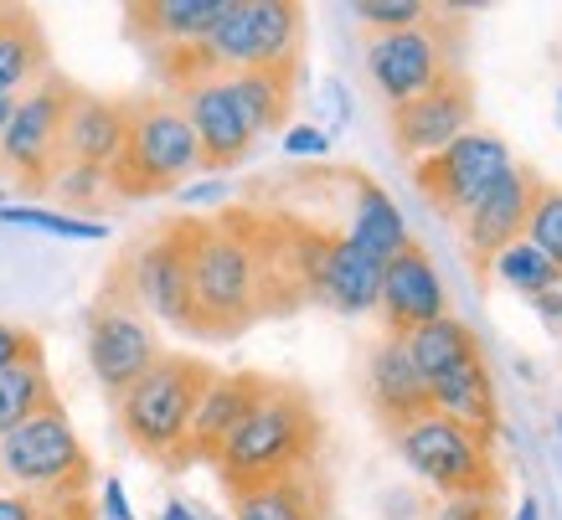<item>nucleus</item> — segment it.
<instances>
[{"label":"nucleus","instance_id":"c03bdc74","mask_svg":"<svg viewBox=\"0 0 562 520\" xmlns=\"http://www.w3.org/2000/svg\"><path fill=\"white\" fill-rule=\"evenodd\" d=\"M0 21H5V5H0Z\"/></svg>","mask_w":562,"mask_h":520},{"label":"nucleus","instance_id":"a211bd4d","mask_svg":"<svg viewBox=\"0 0 562 520\" xmlns=\"http://www.w3.org/2000/svg\"><path fill=\"white\" fill-rule=\"evenodd\" d=\"M361 392H367V407L376 412L382 428H403L418 412H428V382L418 376V366L408 361L403 340L387 336L382 346H372L367 355V371H361Z\"/></svg>","mask_w":562,"mask_h":520},{"label":"nucleus","instance_id":"e433bc0d","mask_svg":"<svg viewBox=\"0 0 562 520\" xmlns=\"http://www.w3.org/2000/svg\"><path fill=\"white\" fill-rule=\"evenodd\" d=\"M428 520H495V500H475V495L439 500V510H434Z\"/></svg>","mask_w":562,"mask_h":520},{"label":"nucleus","instance_id":"6e6552de","mask_svg":"<svg viewBox=\"0 0 562 520\" xmlns=\"http://www.w3.org/2000/svg\"><path fill=\"white\" fill-rule=\"evenodd\" d=\"M367 72H372L376 93L387 99V109L413 103L418 93L439 88L443 78H454L460 68V21H449L443 11H428L408 32H382L367 36Z\"/></svg>","mask_w":562,"mask_h":520},{"label":"nucleus","instance_id":"79ce46f5","mask_svg":"<svg viewBox=\"0 0 562 520\" xmlns=\"http://www.w3.org/2000/svg\"><path fill=\"white\" fill-rule=\"evenodd\" d=\"M11 114H16V99H0V145H5V129H11Z\"/></svg>","mask_w":562,"mask_h":520},{"label":"nucleus","instance_id":"b1692460","mask_svg":"<svg viewBox=\"0 0 562 520\" xmlns=\"http://www.w3.org/2000/svg\"><path fill=\"white\" fill-rule=\"evenodd\" d=\"M351 222H346V242L351 248H361L367 258H376V263H387V258H397V252L408 248V222H403V212H397V202H392L387 191L372 181V176H351Z\"/></svg>","mask_w":562,"mask_h":520},{"label":"nucleus","instance_id":"aec40b11","mask_svg":"<svg viewBox=\"0 0 562 520\" xmlns=\"http://www.w3.org/2000/svg\"><path fill=\"white\" fill-rule=\"evenodd\" d=\"M222 11H227V0H135V5H124V32L155 57V52L202 42Z\"/></svg>","mask_w":562,"mask_h":520},{"label":"nucleus","instance_id":"7ed1b4c3","mask_svg":"<svg viewBox=\"0 0 562 520\" xmlns=\"http://www.w3.org/2000/svg\"><path fill=\"white\" fill-rule=\"evenodd\" d=\"M191 252V336L233 340L263 319V284L243 227L233 212L222 217H187Z\"/></svg>","mask_w":562,"mask_h":520},{"label":"nucleus","instance_id":"9b49d317","mask_svg":"<svg viewBox=\"0 0 562 520\" xmlns=\"http://www.w3.org/2000/svg\"><path fill=\"white\" fill-rule=\"evenodd\" d=\"M120 284L130 289V299L145 315L166 319L171 330L191 336V252H187V217L160 222L145 242L124 252L120 263Z\"/></svg>","mask_w":562,"mask_h":520},{"label":"nucleus","instance_id":"2f4dec72","mask_svg":"<svg viewBox=\"0 0 562 520\" xmlns=\"http://www.w3.org/2000/svg\"><path fill=\"white\" fill-rule=\"evenodd\" d=\"M47 191L63 206H72V217H78V212H103V202H109V176H103V170H88V166H63Z\"/></svg>","mask_w":562,"mask_h":520},{"label":"nucleus","instance_id":"dca6fc26","mask_svg":"<svg viewBox=\"0 0 562 520\" xmlns=\"http://www.w3.org/2000/svg\"><path fill=\"white\" fill-rule=\"evenodd\" d=\"M382 319H387V336H408L428 319L449 315V294H443V279L434 273V258H428L418 242L387 258L382 263V299H376Z\"/></svg>","mask_w":562,"mask_h":520},{"label":"nucleus","instance_id":"ddd939ff","mask_svg":"<svg viewBox=\"0 0 562 520\" xmlns=\"http://www.w3.org/2000/svg\"><path fill=\"white\" fill-rule=\"evenodd\" d=\"M387 124H392V145L403 160H428V155H439L443 145H454L460 135L475 129V88L464 72L454 78H443L439 88H428L418 93L413 103H397L387 109Z\"/></svg>","mask_w":562,"mask_h":520},{"label":"nucleus","instance_id":"a878e982","mask_svg":"<svg viewBox=\"0 0 562 520\" xmlns=\"http://www.w3.org/2000/svg\"><path fill=\"white\" fill-rule=\"evenodd\" d=\"M233 99H238L243 118L254 139L279 135L284 118L294 109V93H300V63H284V68H254V72H233Z\"/></svg>","mask_w":562,"mask_h":520},{"label":"nucleus","instance_id":"4468645a","mask_svg":"<svg viewBox=\"0 0 562 520\" xmlns=\"http://www.w3.org/2000/svg\"><path fill=\"white\" fill-rule=\"evenodd\" d=\"M181 103V114H187L191 135H196V150H202V170L206 176H217V170H233L243 166L248 155H254V129H248V118H243L238 99H233V83L227 78H202V83L181 88L171 93Z\"/></svg>","mask_w":562,"mask_h":520},{"label":"nucleus","instance_id":"473e14b6","mask_svg":"<svg viewBox=\"0 0 562 520\" xmlns=\"http://www.w3.org/2000/svg\"><path fill=\"white\" fill-rule=\"evenodd\" d=\"M351 11H357V21L367 26V36H382V32H408V26H418L434 5H424V0H357Z\"/></svg>","mask_w":562,"mask_h":520},{"label":"nucleus","instance_id":"ea45409f","mask_svg":"<svg viewBox=\"0 0 562 520\" xmlns=\"http://www.w3.org/2000/svg\"><path fill=\"white\" fill-rule=\"evenodd\" d=\"M531 304L542 309L547 325H558V319H562V294H558V289H552V294H542V299H531Z\"/></svg>","mask_w":562,"mask_h":520},{"label":"nucleus","instance_id":"a19ab883","mask_svg":"<svg viewBox=\"0 0 562 520\" xmlns=\"http://www.w3.org/2000/svg\"><path fill=\"white\" fill-rule=\"evenodd\" d=\"M160 520H206V516H196V510H191L187 500H171L166 510H160Z\"/></svg>","mask_w":562,"mask_h":520},{"label":"nucleus","instance_id":"1a4fd4ad","mask_svg":"<svg viewBox=\"0 0 562 520\" xmlns=\"http://www.w3.org/2000/svg\"><path fill=\"white\" fill-rule=\"evenodd\" d=\"M72 93H78V83H68L63 72H47L42 83H32L16 99L5 145H0V170L21 191H47L57 181V170L68 166V155H63V124H68Z\"/></svg>","mask_w":562,"mask_h":520},{"label":"nucleus","instance_id":"58836bf2","mask_svg":"<svg viewBox=\"0 0 562 520\" xmlns=\"http://www.w3.org/2000/svg\"><path fill=\"white\" fill-rule=\"evenodd\" d=\"M176 196H181V202H187V206H196V202H222V196H227V185H222V181L181 185V191H176Z\"/></svg>","mask_w":562,"mask_h":520},{"label":"nucleus","instance_id":"a18cd8bd","mask_svg":"<svg viewBox=\"0 0 562 520\" xmlns=\"http://www.w3.org/2000/svg\"><path fill=\"white\" fill-rule=\"evenodd\" d=\"M558 103H562V93H558Z\"/></svg>","mask_w":562,"mask_h":520},{"label":"nucleus","instance_id":"f8f14e48","mask_svg":"<svg viewBox=\"0 0 562 520\" xmlns=\"http://www.w3.org/2000/svg\"><path fill=\"white\" fill-rule=\"evenodd\" d=\"M512 166H516V155L506 139L491 135V129H470V135H460L454 145H443L439 155L418 160V166H413V185L424 191V202L434 206L439 217L460 222Z\"/></svg>","mask_w":562,"mask_h":520},{"label":"nucleus","instance_id":"f704fd0d","mask_svg":"<svg viewBox=\"0 0 562 520\" xmlns=\"http://www.w3.org/2000/svg\"><path fill=\"white\" fill-rule=\"evenodd\" d=\"M42 351V340L32 336V330H21V325H11V319H0V371L16 366V361H26V355Z\"/></svg>","mask_w":562,"mask_h":520},{"label":"nucleus","instance_id":"37998d69","mask_svg":"<svg viewBox=\"0 0 562 520\" xmlns=\"http://www.w3.org/2000/svg\"><path fill=\"white\" fill-rule=\"evenodd\" d=\"M516 520H542V510H537V500H531V495H521V505H516Z\"/></svg>","mask_w":562,"mask_h":520},{"label":"nucleus","instance_id":"6ab92c4d","mask_svg":"<svg viewBox=\"0 0 562 520\" xmlns=\"http://www.w3.org/2000/svg\"><path fill=\"white\" fill-rule=\"evenodd\" d=\"M124 129H130V103L124 99H99V93H72L68 124H63V155L68 166L103 170L114 166V155L124 150Z\"/></svg>","mask_w":562,"mask_h":520},{"label":"nucleus","instance_id":"72a5a7b5","mask_svg":"<svg viewBox=\"0 0 562 520\" xmlns=\"http://www.w3.org/2000/svg\"><path fill=\"white\" fill-rule=\"evenodd\" d=\"M0 520H93V505L57 510V505H42V500H32V495H21V489L0 485Z\"/></svg>","mask_w":562,"mask_h":520},{"label":"nucleus","instance_id":"20e7f679","mask_svg":"<svg viewBox=\"0 0 562 520\" xmlns=\"http://www.w3.org/2000/svg\"><path fill=\"white\" fill-rule=\"evenodd\" d=\"M212 376H217V366H206L202 355L160 351V361L130 392L114 397V418H120L124 443L145 453L150 464H160V470H187L191 418H196V403H202Z\"/></svg>","mask_w":562,"mask_h":520},{"label":"nucleus","instance_id":"4be33fe9","mask_svg":"<svg viewBox=\"0 0 562 520\" xmlns=\"http://www.w3.org/2000/svg\"><path fill=\"white\" fill-rule=\"evenodd\" d=\"M376 299H382V263L336 233L325 252L321 284H315V304H330L336 315H367L376 309Z\"/></svg>","mask_w":562,"mask_h":520},{"label":"nucleus","instance_id":"412c9836","mask_svg":"<svg viewBox=\"0 0 562 520\" xmlns=\"http://www.w3.org/2000/svg\"><path fill=\"white\" fill-rule=\"evenodd\" d=\"M233 520H330V485L321 470L269 479V485L227 495Z\"/></svg>","mask_w":562,"mask_h":520},{"label":"nucleus","instance_id":"0eeeda50","mask_svg":"<svg viewBox=\"0 0 562 520\" xmlns=\"http://www.w3.org/2000/svg\"><path fill=\"white\" fill-rule=\"evenodd\" d=\"M392 449L443 500H460V495L495 500L501 495V470L491 459V443L470 433V428H460L454 418L434 412V407L418 412L413 422H403V428H392Z\"/></svg>","mask_w":562,"mask_h":520},{"label":"nucleus","instance_id":"39448f33","mask_svg":"<svg viewBox=\"0 0 562 520\" xmlns=\"http://www.w3.org/2000/svg\"><path fill=\"white\" fill-rule=\"evenodd\" d=\"M0 485L42 505H93V459L72 428L63 397L36 407L32 418L0 438Z\"/></svg>","mask_w":562,"mask_h":520},{"label":"nucleus","instance_id":"393cba45","mask_svg":"<svg viewBox=\"0 0 562 520\" xmlns=\"http://www.w3.org/2000/svg\"><path fill=\"white\" fill-rule=\"evenodd\" d=\"M47 72H52V47L42 21L26 5H5V21H0V99H21Z\"/></svg>","mask_w":562,"mask_h":520},{"label":"nucleus","instance_id":"f3484780","mask_svg":"<svg viewBox=\"0 0 562 520\" xmlns=\"http://www.w3.org/2000/svg\"><path fill=\"white\" fill-rule=\"evenodd\" d=\"M269 376L263 371H217L206 382L196 418H191V438H187V459L191 464H217L222 443L238 433V422L254 412V403L263 397Z\"/></svg>","mask_w":562,"mask_h":520},{"label":"nucleus","instance_id":"7c9ffc66","mask_svg":"<svg viewBox=\"0 0 562 520\" xmlns=\"http://www.w3.org/2000/svg\"><path fill=\"white\" fill-rule=\"evenodd\" d=\"M527 242L562 273V185L542 181L537 202H531V217H527Z\"/></svg>","mask_w":562,"mask_h":520},{"label":"nucleus","instance_id":"5701e85b","mask_svg":"<svg viewBox=\"0 0 562 520\" xmlns=\"http://www.w3.org/2000/svg\"><path fill=\"white\" fill-rule=\"evenodd\" d=\"M428 407L443 412V418H454L470 433H480L485 443H495V433H501V403H495V382H491L485 355L428 386Z\"/></svg>","mask_w":562,"mask_h":520},{"label":"nucleus","instance_id":"4c0bfd02","mask_svg":"<svg viewBox=\"0 0 562 520\" xmlns=\"http://www.w3.org/2000/svg\"><path fill=\"white\" fill-rule=\"evenodd\" d=\"M103 520H135V510H130V495H124L120 479H103Z\"/></svg>","mask_w":562,"mask_h":520},{"label":"nucleus","instance_id":"bb28decb","mask_svg":"<svg viewBox=\"0 0 562 520\" xmlns=\"http://www.w3.org/2000/svg\"><path fill=\"white\" fill-rule=\"evenodd\" d=\"M403 351H408V361L418 366V376L434 386L439 376H449V371L480 361V340L464 319L439 315V319H428V325H418V330H408V336H403Z\"/></svg>","mask_w":562,"mask_h":520},{"label":"nucleus","instance_id":"9d476101","mask_svg":"<svg viewBox=\"0 0 562 520\" xmlns=\"http://www.w3.org/2000/svg\"><path fill=\"white\" fill-rule=\"evenodd\" d=\"M160 361V336H155L150 315L130 299V289L120 284V273L109 269L99 299L88 309V366L99 376L109 397H120Z\"/></svg>","mask_w":562,"mask_h":520},{"label":"nucleus","instance_id":"c9c22d12","mask_svg":"<svg viewBox=\"0 0 562 520\" xmlns=\"http://www.w3.org/2000/svg\"><path fill=\"white\" fill-rule=\"evenodd\" d=\"M284 150H290L294 160H321V155L330 150V135L315 129V124H294L290 135H284Z\"/></svg>","mask_w":562,"mask_h":520},{"label":"nucleus","instance_id":"49530a36","mask_svg":"<svg viewBox=\"0 0 562 520\" xmlns=\"http://www.w3.org/2000/svg\"><path fill=\"white\" fill-rule=\"evenodd\" d=\"M558 294H562V289H558Z\"/></svg>","mask_w":562,"mask_h":520},{"label":"nucleus","instance_id":"f257e3e1","mask_svg":"<svg viewBox=\"0 0 562 520\" xmlns=\"http://www.w3.org/2000/svg\"><path fill=\"white\" fill-rule=\"evenodd\" d=\"M300 57H305V5H294V0H227V11L202 42L155 52L150 68L171 93H181L202 78L284 68Z\"/></svg>","mask_w":562,"mask_h":520},{"label":"nucleus","instance_id":"cd10ccee","mask_svg":"<svg viewBox=\"0 0 562 520\" xmlns=\"http://www.w3.org/2000/svg\"><path fill=\"white\" fill-rule=\"evenodd\" d=\"M57 392H52V376H47V355L36 351L16 366L0 371V438L21 428V422L32 418L36 407H47Z\"/></svg>","mask_w":562,"mask_h":520},{"label":"nucleus","instance_id":"2eb2a0df","mask_svg":"<svg viewBox=\"0 0 562 520\" xmlns=\"http://www.w3.org/2000/svg\"><path fill=\"white\" fill-rule=\"evenodd\" d=\"M537 191H542L537 170L516 160V166L506 170V176H501V181H495L460 222H454V227H460V237H464V252L475 258V269H485L501 248H512V242H521V237H527V217H531Z\"/></svg>","mask_w":562,"mask_h":520},{"label":"nucleus","instance_id":"c85d7f7f","mask_svg":"<svg viewBox=\"0 0 562 520\" xmlns=\"http://www.w3.org/2000/svg\"><path fill=\"white\" fill-rule=\"evenodd\" d=\"M480 273H485V279H495L501 289L521 294V299H542V294L562 289V273L547 263L542 252L531 248L527 237H521V242H512V248H501Z\"/></svg>","mask_w":562,"mask_h":520},{"label":"nucleus","instance_id":"423d86ee","mask_svg":"<svg viewBox=\"0 0 562 520\" xmlns=\"http://www.w3.org/2000/svg\"><path fill=\"white\" fill-rule=\"evenodd\" d=\"M202 170V150L191 135L187 114L171 93L130 103V129H124V150L109 166V196L114 202H150V196H171Z\"/></svg>","mask_w":562,"mask_h":520},{"label":"nucleus","instance_id":"f03ea898","mask_svg":"<svg viewBox=\"0 0 562 520\" xmlns=\"http://www.w3.org/2000/svg\"><path fill=\"white\" fill-rule=\"evenodd\" d=\"M321 449H325V422L321 407L310 403L305 386L294 382H273L263 386V397L254 403V412L238 422V433L222 443L217 453V479L227 495L269 479H290V474L321 470Z\"/></svg>","mask_w":562,"mask_h":520},{"label":"nucleus","instance_id":"c756f323","mask_svg":"<svg viewBox=\"0 0 562 520\" xmlns=\"http://www.w3.org/2000/svg\"><path fill=\"white\" fill-rule=\"evenodd\" d=\"M0 222H5V227L52 233V237H83V242H99V237H109V227H103V222L72 217V212H47V206H5V202H0Z\"/></svg>","mask_w":562,"mask_h":520}]
</instances>
